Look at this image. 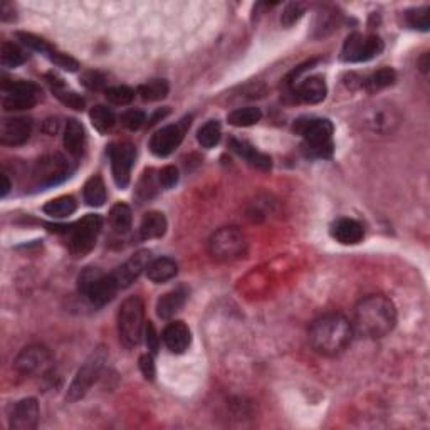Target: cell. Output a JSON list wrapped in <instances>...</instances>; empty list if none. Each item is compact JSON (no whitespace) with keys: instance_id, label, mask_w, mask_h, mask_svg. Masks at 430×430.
Instances as JSON below:
<instances>
[{"instance_id":"6da1fadb","label":"cell","mask_w":430,"mask_h":430,"mask_svg":"<svg viewBox=\"0 0 430 430\" xmlns=\"http://www.w3.org/2000/svg\"><path fill=\"white\" fill-rule=\"evenodd\" d=\"M353 338V325L340 313H330L313 321L309 343L323 357H336L348 348Z\"/></svg>"},{"instance_id":"7a4b0ae2","label":"cell","mask_w":430,"mask_h":430,"mask_svg":"<svg viewBox=\"0 0 430 430\" xmlns=\"http://www.w3.org/2000/svg\"><path fill=\"white\" fill-rule=\"evenodd\" d=\"M397 309L390 299L373 294L362 299L355 308V330L367 338L378 340L394 330Z\"/></svg>"},{"instance_id":"3957f363","label":"cell","mask_w":430,"mask_h":430,"mask_svg":"<svg viewBox=\"0 0 430 430\" xmlns=\"http://www.w3.org/2000/svg\"><path fill=\"white\" fill-rule=\"evenodd\" d=\"M145 330V304L138 296H131L122 304L118 313L119 341L124 348L131 350L140 345Z\"/></svg>"},{"instance_id":"277c9868","label":"cell","mask_w":430,"mask_h":430,"mask_svg":"<svg viewBox=\"0 0 430 430\" xmlns=\"http://www.w3.org/2000/svg\"><path fill=\"white\" fill-rule=\"evenodd\" d=\"M77 289L92 306H104L118 293V284L111 274H104L98 267H86L77 277Z\"/></svg>"},{"instance_id":"5b68a950","label":"cell","mask_w":430,"mask_h":430,"mask_svg":"<svg viewBox=\"0 0 430 430\" xmlns=\"http://www.w3.org/2000/svg\"><path fill=\"white\" fill-rule=\"evenodd\" d=\"M106 360H108V351H106L104 346H98V348L92 351L90 357L85 360V363L77 370L71 385L68 388L66 400L69 404L85 399L87 392L91 390V387L95 385V382L100 378L101 372H103Z\"/></svg>"},{"instance_id":"8992f818","label":"cell","mask_w":430,"mask_h":430,"mask_svg":"<svg viewBox=\"0 0 430 430\" xmlns=\"http://www.w3.org/2000/svg\"><path fill=\"white\" fill-rule=\"evenodd\" d=\"M246 237L237 227H222L212 234L209 240V252L217 261H235L246 252Z\"/></svg>"},{"instance_id":"52a82bcc","label":"cell","mask_w":430,"mask_h":430,"mask_svg":"<svg viewBox=\"0 0 430 430\" xmlns=\"http://www.w3.org/2000/svg\"><path fill=\"white\" fill-rule=\"evenodd\" d=\"M101 227H103V219L96 214H87L77 220L71 227V240H69L72 256L82 257L90 254L96 246Z\"/></svg>"},{"instance_id":"ba28073f","label":"cell","mask_w":430,"mask_h":430,"mask_svg":"<svg viewBox=\"0 0 430 430\" xmlns=\"http://www.w3.org/2000/svg\"><path fill=\"white\" fill-rule=\"evenodd\" d=\"M383 50V41L378 36L351 34L345 41L341 49V61L343 63H367L380 55Z\"/></svg>"},{"instance_id":"9c48e42d","label":"cell","mask_w":430,"mask_h":430,"mask_svg":"<svg viewBox=\"0 0 430 430\" xmlns=\"http://www.w3.org/2000/svg\"><path fill=\"white\" fill-rule=\"evenodd\" d=\"M111 158V172H113V180L119 188H127L129 185V175L136 160V148L128 141L113 143L108 148Z\"/></svg>"},{"instance_id":"30bf717a","label":"cell","mask_w":430,"mask_h":430,"mask_svg":"<svg viewBox=\"0 0 430 430\" xmlns=\"http://www.w3.org/2000/svg\"><path fill=\"white\" fill-rule=\"evenodd\" d=\"M190 119L192 118H185L180 123L168 124V127L158 129L155 135H151L150 145H148L151 154L158 156V158H165V156L172 155L180 146L185 133H187L188 127H190Z\"/></svg>"},{"instance_id":"8fae6325","label":"cell","mask_w":430,"mask_h":430,"mask_svg":"<svg viewBox=\"0 0 430 430\" xmlns=\"http://www.w3.org/2000/svg\"><path fill=\"white\" fill-rule=\"evenodd\" d=\"M2 90L6 96L2 100V106L6 111H24L34 108L37 103L39 87L34 82L27 81H12L4 82Z\"/></svg>"},{"instance_id":"7c38bea8","label":"cell","mask_w":430,"mask_h":430,"mask_svg":"<svg viewBox=\"0 0 430 430\" xmlns=\"http://www.w3.org/2000/svg\"><path fill=\"white\" fill-rule=\"evenodd\" d=\"M69 163L63 155L50 154L37 160L34 166V178L41 187H53L69 177Z\"/></svg>"},{"instance_id":"4fadbf2b","label":"cell","mask_w":430,"mask_h":430,"mask_svg":"<svg viewBox=\"0 0 430 430\" xmlns=\"http://www.w3.org/2000/svg\"><path fill=\"white\" fill-rule=\"evenodd\" d=\"M50 363H53V357L45 346L31 345L17 355L14 367L22 375H39V373L48 372Z\"/></svg>"},{"instance_id":"5bb4252c","label":"cell","mask_w":430,"mask_h":430,"mask_svg":"<svg viewBox=\"0 0 430 430\" xmlns=\"http://www.w3.org/2000/svg\"><path fill=\"white\" fill-rule=\"evenodd\" d=\"M293 129L296 135L304 138V143H326L333 136V124L325 118H299Z\"/></svg>"},{"instance_id":"9a60e30c","label":"cell","mask_w":430,"mask_h":430,"mask_svg":"<svg viewBox=\"0 0 430 430\" xmlns=\"http://www.w3.org/2000/svg\"><path fill=\"white\" fill-rule=\"evenodd\" d=\"M150 261H151L150 252L140 251V252L133 254V256L129 257L124 264L117 267V269L111 272V276H113L114 281H117L118 288L124 289L135 283L138 277H140L141 272L146 269L148 262Z\"/></svg>"},{"instance_id":"2e32d148","label":"cell","mask_w":430,"mask_h":430,"mask_svg":"<svg viewBox=\"0 0 430 430\" xmlns=\"http://www.w3.org/2000/svg\"><path fill=\"white\" fill-rule=\"evenodd\" d=\"M32 133V119L24 117L6 118L0 124V143L7 146L24 145Z\"/></svg>"},{"instance_id":"e0dca14e","label":"cell","mask_w":430,"mask_h":430,"mask_svg":"<svg viewBox=\"0 0 430 430\" xmlns=\"http://www.w3.org/2000/svg\"><path fill=\"white\" fill-rule=\"evenodd\" d=\"M39 404L36 399H24L16 404L11 415L12 430H32L39 424Z\"/></svg>"},{"instance_id":"ac0fdd59","label":"cell","mask_w":430,"mask_h":430,"mask_svg":"<svg viewBox=\"0 0 430 430\" xmlns=\"http://www.w3.org/2000/svg\"><path fill=\"white\" fill-rule=\"evenodd\" d=\"M161 340L166 348L175 355H182L192 343V333L183 321H172L165 326Z\"/></svg>"},{"instance_id":"d6986e66","label":"cell","mask_w":430,"mask_h":430,"mask_svg":"<svg viewBox=\"0 0 430 430\" xmlns=\"http://www.w3.org/2000/svg\"><path fill=\"white\" fill-rule=\"evenodd\" d=\"M331 237L343 246H357L363 239L362 224L353 219H338L331 224Z\"/></svg>"},{"instance_id":"ffe728a7","label":"cell","mask_w":430,"mask_h":430,"mask_svg":"<svg viewBox=\"0 0 430 430\" xmlns=\"http://www.w3.org/2000/svg\"><path fill=\"white\" fill-rule=\"evenodd\" d=\"M296 96L308 104H318L325 101L328 95L326 82L320 76H309L294 87Z\"/></svg>"},{"instance_id":"44dd1931","label":"cell","mask_w":430,"mask_h":430,"mask_svg":"<svg viewBox=\"0 0 430 430\" xmlns=\"http://www.w3.org/2000/svg\"><path fill=\"white\" fill-rule=\"evenodd\" d=\"M395 109L390 106H378L377 109H372L368 113L365 124L377 133H388L394 129V127L399 123V117H395Z\"/></svg>"},{"instance_id":"7402d4cb","label":"cell","mask_w":430,"mask_h":430,"mask_svg":"<svg viewBox=\"0 0 430 430\" xmlns=\"http://www.w3.org/2000/svg\"><path fill=\"white\" fill-rule=\"evenodd\" d=\"M146 277L155 284L166 283V281L173 279L178 272V266L173 259L170 257H158L148 262L146 266Z\"/></svg>"},{"instance_id":"603a6c76","label":"cell","mask_w":430,"mask_h":430,"mask_svg":"<svg viewBox=\"0 0 430 430\" xmlns=\"http://www.w3.org/2000/svg\"><path fill=\"white\" fill-rule=\"evenodd\" d=\"M63 141H64V146H66V150L72 156L82 155L86 145V131L81 122H77V119L74 118L68 119L66 128H64Z\"/></svg>"},{"instance_id":"cb8c5ba5","label":"cell","mask_w":430,"mask_h":430,"mask_svg":"<svg viewBox=\"0 0 430 430\" xmlns=\"http://www.w3.org/2000/svg\"><path fill=\"white\" fill-rule=\"evenodd\" d=\"M230 148L237 154L239 156H242L244 160L247 161L249 165L256 166L259 170H269L271 168V156H267L266 154H261V151L256 150L251 143L244 141V140H230Z\"/></svg>"},{"instance_id":"d4e9b609","label":"cell","mask_w":430,"mask_h":430,"mask_svg":"<svg viewBox=\"0 0 430 430\" xmlns=\"http://www.w3.org/2000/svg\"><path fill=\"white\" fill-rule=\"evenodd\" d=\"M185 299H187V291L185 289L178 288L170 291V293L161 296L158 303H156V314H158L161 320H170V318H173L183 308Z\"/></svg>"},{"instance_id":"484cf974","label":"cell","mask_w":430,"mask_h":430,"mask_svg":"<svg viewBox=\"0 0 430 430\" xmlns=\"http://www.w3.org/2000/svg\"><path fill=\"white\" fill-rule=\"evenodd\" d=\"M166 219L161 212H148L143 217L141 225H140V235L141 239L151 240V239H160L163 237L166 232Z\"/></svg>"},{"instance_id":"4316f807","label":"cell","mask_w":430,"mask_h":430,"mask_svg":"<svg viewBox=\"0 0 430 430\" xmlns=\"http://www.w3.org/2000/svg\"><path fill=\"white\" fill-rule=\"evenodd\" d=\"M131 220H133L131 209H129L127 203L119 202V203H117V205L111 207L109 224L118 234L128 232V230L131 229Z\"/></svg>"},{"instance_id":"83f0119b","label":"cell","mask_w":430,"mask_h":430,"mask_svg":"<svg viewBox=\"0 0 430 430\" xmlns=\"http://www.w3.org/2000/svg\"><path fill=\"white\" fill-rule=\"evenodd\" d=\"M158 187H161V185H160L158 175H155V170L151 168L145 170V173L141 175L140 182H138V187H136L138 202L143 203L150 200V198H154L156 195V192H158Z\"/></svg>"},{"instance_id":"f1b7e54d","label":"cell","mask_w":430,"mask_h":430,"mask_svg":"<svg viewBox=\"0 0 430 430\" xmlns=\"http://www.w3.org/2000/svg\"><path fill=\"white\" fill-rule=\"evenodd\" d=\"M85 202L90 207H101L106 202V185L101 177H91L85 185Z\"/></svg>"},{"instance_id":"f546056e","label":"cell","mask_w":430,"mask_h":430,"mask_svg":"<svg viewBox=\"0 0 430 430\" xmlns=\"http://www.w3.org/2000/svg\"><path fill=\"white\" fill-rule=\"evenodd\" d=\"M395 81H397V74L394 69L383 68V69H378L377 72H373L370 77H367L363 82V86L368 92H378L385 90L388 86H392Z\"/></svg>"},{"instance_id":"4dcf8cb0","label":"cell","mask_w":430,"mask_h":430,"mask_svg":"<svg viewBox=\"0 0 430 430\" xmlns=\"http://www.w3.org/2000/svg\"><path fill=\"white\" fill-rule=\"evenodd\" d=\"M262 113L261 109L256 108V106H247V108H239L232 111V113L227 117V122L232 124V127L242 128V127H252V124H257L261 122Z\"/></svg>"},{"instance_id":"1f68e13d","label":"cell","mask_w":430,"mask_h":430,"mask_svg":"<svg viewBox=\"0 0 430 430\" xmlns=\"http://www.w3.org/2000/svg\"><path fill=\"white\" fill-rule=\"evenodd\" d=\"M76 200L72 197H58L54 200H49L44 205V212L54 219H64V217L71 215L76 212Z\"/></svg>"},{"instance_id":"d6a6232c","label":"cell","mask_w":430,"mask_h":430,"mask_svg":"<svg viewBox=\"0 0 430 430\" xmlns=\"http://www.w3.org/2000/svg\"><path fill=\"white\" fill-rule=\"evenodd\" d=\"M90 119L92 127L98 129L100 133H108L109 129L114 127V123H117L113 111H111L108 106L103 104L95 106V108L90 111Z\"/></svg>"},{"instance_id":"836d02e7","label":"cell","mask_w":430,"mask_h":430,"mask_svg":"<svg viewBox=\"0 0 430 430\" xmlns=\"http://www.w3.org/2000/svg\"><path fill=\"white\" fill-rule=\"evenodd\" d=\"M170 86L165 80H154L148 81L145 85L138 87V95L145 101H160L168 96Z\"/></svg>"},{"instance_id":"e575fe53","label":"cell","mask_w":430,"mask_h":430,"mask_svg":"<svg viewBox=\"0 0 430 430\" xmlns=\"http://www.w3.org/2000/svg\"><path fill=\"white\" fill-rule=\"evenodd\" d=\"M220 136H222L220 123L215 122V119L207 122L197 133V140L203 148H214L217 143L220 141Z\"/></svg>"},{"instance_id":"d590c367","label":"cell","mask_w":430,"mask_h":430,"mask_svg":"<svg viewBox=\"0 0 430 430\" xmlns=\"http://www.w3.org/2000/svg\"><path fill=\"white\" fill-rule=\"evenodd\" d=\"M26 54L18 45L12 43H4L0 49V63L4 68H17L26 63Z\"/></svg>"},{"instance_id":"8d00e7d4","label":"cell","mask_w":430,"mask_h":430,"mask_svg":"<svg viewBox=\"0 0 430 430\" xmlns=\"http://www.w3.org/2000/svg\"><path fill=\"white\" fill-rule=\"evenodd\" d=\"M50 85H53L54 95L58 96V98L61 100L64 104H68L69 108L77 109V111L85 109V104H86V103H85V100H82L81 96L77 95V92L64 90V85H63V81H61V80H58L55 82H50Z\"/></svg>"},{"instance_id":"74e56055","label":"cell","mask_w":430,"mask_h":430,"mask_svg":"<svg viewBox=\"0 0 430 430\" xmlns=\"http://www.w3.org/2000/svg\"><path fill=\"white\" fill-rule=\"evenodd\" d=\"M405 21L412 29L429 31L430 27V9L429 7H417L410 9L405 12Z\"/></svg>"},{"instance_id":"f35d334b","label":"cell","mask_w":430,"mask_h":430,"mask_svg":"<svg viewBox=\"0 0 430 430\" xmlns=\"http://www.w3.org/2000/svg\"><path fill=\"white\" fill-rule=\"evenodd\" d=\"M106 100L117 106H127L135 100V91L128 86H113L104 91Z\"/></svg>"},{"instance_id":"ab89813d","label":"cell","mask_w":430,"mask_h":430,"mask_svg":"<svg viewBox=\"0 0 430 430\" xmlns=\"http://www.w3.org/2000/svg\"><path fill=\"white\" fill-rule=\"evenodd\" d=\"M17 37L22 44L27 45V48L32 50H37V53H41V54L50 55L55 50L53 45L48 43V41L43 39V37L29 34V32H17Z\"/></svg>"},{"instance_id":"60d3db41","label":"cell","mask_w":430,"mask_h":430,"mask_svg":"<svg viewBox=\"0 0 430 430\" xmlns=\"http://www.w3.org/2000/svg\"><path fill=\"white\" fill-rule=\"evenodd\" d=\"M304 156L308 158H330L333 155V141L326 143H303Z\"/></svg>"},{"instance_id":"b9f144b4","label":"cell","mask_w":430,"mask_h":430,"mask_svg":"<svg viewBox=\"0 0 430 430\" xmlns=\"http://www.w3.org/2000/svg\"><path fill=\"white\" fill-rule=\"evenodd\" d=\"M145 122H146L145 113L140 109H128L122 114V124L124 128L131 129V131L140 129L143 124H145Z\"/></svg>"},{"instance_id":"7bdbcfd3","label":"cell","mask_w":430,"mask_h":430,"mask_svg":"<svg viewBox=\"0 0 430 430\" xmlns=\"http://www.w3.org/2000/svg\"><path fill=\"white\" fill-rule=\"evenodd\" d=\"M303 14H304L303 4L291 2L286 6V9L283 11V16H281V24H283L284 27H291L303 17Z\"/></svg>"},{"instance_id":"ee69618b","label":"cell","mask_w":430,"mask_h":430,"mask_svg":"<svg viewBox=\"0 0 430 430\" xmlns=\"http://www.w3.org/2000/svg\"><path fill=\"white\" fill-rule=\"evenodd\" d=\"M50 61H53L54 64H58L59 68H63L64 71H69V72H74L80 69V63L76 61V59L71 58V55L64 54V53H58V50H54L53 54L49 55Z\"/></svg>"},{"instance_id":"f6af8a7d","label":"cell","mask_w":430,"mask_h":430,"mask_svg":"<svg viewBox=\"0 0 430 430\" xmlns=\"http://www.w3.org/2000/svg\"><path fill=\"white\" fill-rule=\"evenodd\" d=\"M158 180L163 188H173L178 182V170L173 165L163 166L158 172Z\"/></svg>"},{"instance_id":"bcb514c9","label":"cell","mask_w":430,"mask_h":430,"mask_svg":"<svg viewBox=\"0 0 430 430\" xmlns=\"http://www.w3.org/2000/svg\"><path fill=\"white\" fill-rule=\"evenodd\" d=\"M140 370L143 373V377L146 378V380H154L155 378V362H154V357H151L150 353L146 355H141L140 357Z\"/></svg>"},{"instance_id":"7dc6e473","label":"cell","mask_w":430,"mask_h":430,"mask_svg":"<svg viewBox=\"0 0 430 430\" xmlns=\"http://www.w3.org/2000/svg\"><path fill=\"white\" fill-rule=\"evenodd\" d=\"M145 340H146L148 350H151L154 353H156V351H158V346H160V338H158V335H156V330L151 321H148L145 325Z\"/></svg>"},{"instance_id":"c3c4849f","label":"cell","mask_w":430,"mask_h":430,"mask_svg":"<svg viewBox=\"0 0 430 430\" xmlns=\"http://www.w3.org/2000/svg\"><path fill=\"white\" fill-rule=\"evenodd\" d=\"M82 85L86 87H90V90H101L106 85L104 76H101L100 72H86L85 76H82Z\"/></svg>"},{"instance_id":"681fc988","label":"cell","mask_w":430,"mask_h":430,"mask_svg":"<svg viewBox=\"0 0 430 430\" xmlns=\"http://www.w3.org/2000/svg\"><path fill=\"white\" fill-rule=\"evenodd\" d=\"M0 178H2V192H0V195H2V197H7V193L11 192V188H12L11 180H9V177H7L6 173H4Z\"/></svg>"},{"instance_id":"f907efd6","label":"cell","mask_w":430,"mask_h":430,"mask_svg":"<svg viewBox=\"0 0 430 430\" xmlns=\"http://www.w3.org/2000/svg\"><path fill=\"white\" fill-rule=\"evenodd\" d=\"M44 129L49 133V135H54V133L58 131V122H55V119H48L44 124Z\"/></svg>"},{"instance_id":"816d5d0a","label":"cell","mask_w":430,"mask_h":430,"mask_svg":"<svg viewBox=\"0 0 430 430\" xmlns=\"http://www.w3.org/2000/svg\"><path fill=\"white\" fill-rule=\"evenodd\" d=\"M419 66H420V69H422L424 72L429 71V54H424L422 55V59H420V61H419Z\"/></svg>"}]
</instances>
